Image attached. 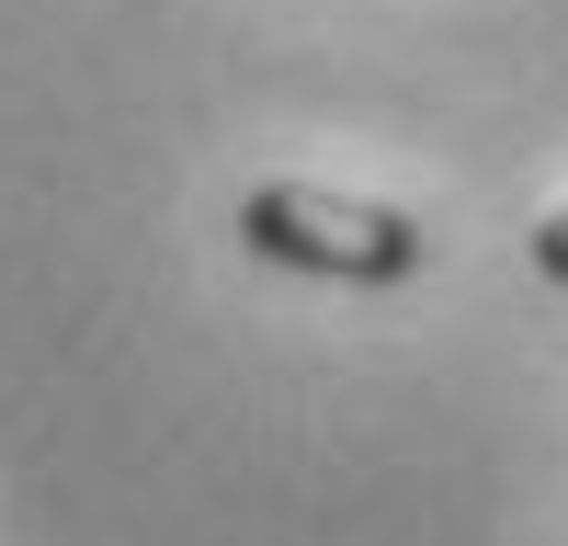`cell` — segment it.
I'll return each instance as SVG.
<instances>
[{"instance_id": "cell-1", "label": "cell", "mask_w": 568, "mask_h": 546, "mask_svg": "<svg viewBox=\"0 0 568 546\" xmlns=\"http://www.w3.org/2000/svg\"><path fill=\"white\" fill-rule=\"evenodd\" d=\"M240 240L262 262H284V273H318V285H409L433 262L420 216L375 205V194H329V182H251Z\"/></svg>"}, {"instance_id": "cell-2", "label": "cell", "mask_w": 568, "mask_h": 546, "mask_svg": "<svg viewBox=\"0 0 568 546\" xmlns=\"http://www.w3.org/2000/svg\"><path fill=\"white\" fill-rule=\"evenodd\" d=\"M524 251H535L546 285H568V205H546V216H535V240H524Z\"/></svg>"}]
</instances>
